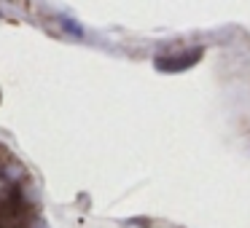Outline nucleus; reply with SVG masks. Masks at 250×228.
Returning <instances> with one entry per match:
<instances>
[{
	"label": "nucleus",
	"mask_w": 250,
	"mask_h": 228,
	"mask_svg": "<svg viewBox=\"0 0 250 228\" xmlns=\"http://www.w3.org/2000/svg\"><path fill=\"white\" fill-rule=\"evenodd\" d=\"M202 57V49H191V51H180V54H164L156 57V70L162 73H180L188 70L191 65H196Z\"/></svg>",
	"instance_id": "1"
}]
</instances>
